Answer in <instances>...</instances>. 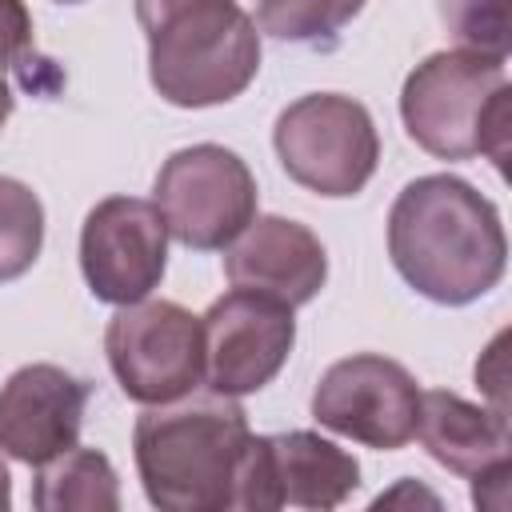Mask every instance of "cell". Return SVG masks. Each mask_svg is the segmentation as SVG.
Wrapping results in <instances>:
<instances>
[{
	"instance_id": "obj_1",
	"label": "cell",
	"mask_w": 512,
	"mask_h": 512,
	"mask_svg": "<svg viewBox=\"0 0 512 512\" xmlns=\"http://www.w3.org/2000/svg\"><path fill=\"white\" fill-rule=\"evenodd\" d=\"M388 256L408 288L444 308L488 296L508 268L496 204L460 176L432 172L400 188L388 208Z\"/></svg>"
},
{
	"instance_id": "obj_2",
	"label": "cell",
	"mask_w": 512,
	"mask_h": 512,
	"mask_svg": "<svg viewBox=\"0 0 512 512\" xmlns=\"http://www.w3.org/2000/svg\"><path fill=\"white\" fill-rule=\"evenodd\" d=\"M248 436L240 400L212 388L148 404L132 428L144 496L164 512H232Z\"/></svg>"
},
{
	"instance_id": "obj_3",
	"label": "cell",
	"mask_w": 512,
	"mask_h": 512,
	"mask_svg": "<svg viewBox=\"0 0 512 512\" xmlns=\"http://www.w3.org/2000/svg\"><path fill=\"white\" fill-rule=\"evenodd\" d=\"M148 80L176 108L236 100L260 72L256 20L236 0H136Z\"/></svg>"
},
{
	"instance_id": "obj_4",
	"label": "cell",
	"mask_w": 512,
	"mask_h": 512,
	"mask_svg": "<svg viewBox=\"0 0 512 512\" xmlns=\"http://www.w3.org/2000/svg\"><path fill=\"white\" fill-rule=\"evenodd\" d=\"M504 64L460 48L424 56L400 88L404 132L428 156H484L504 172L512 144V84Z\"/></svg>"
},
{
	"instance_id": "obj_5",
	"label": "cell",
	"mask_w": 512,
	"mask_h": 512,
	"mask_svg": "<svg viewBox=\"0 0 512 512\" xmlns=\"http://www.w3.org/2000/svg\"><path fill=\"white\" fill-rule=\"evenodd\" d=\"M280 168L308 192L356 196L380 164V132L372 112L340 92H308L292 100L272 128Z\"/></svg>"
},
{
	"instance_id": "obj_6",
	"label": "cell",
	"mask_w": 512,
	"mask_h": 512,
	"mask_svg": "<svg viewBox=\"0 0 512 512\" xmlns=\"http://www.w3.org/2000/svg\"><path fill=\"white\" fill-rule=\"evenodd\" d=\"M168 236L192 252L228 248L256 220V176L224 144H192L172 152L152 184Z\"/></svg>"
},
{
	"instance_id": "obj_7",
	"label": "cell",
	"mask_w": 512,
	"mask_h": 512,
	"mask_svg": "<svg viewBox=\"0 0 512 512\" xmlns=\"http://www.w3.org/2000/svg\"><path fill=\"white\" fill-rule=\"evenodd\" d=\"M108 368L136 404H168L204 384V324L176 300L124 304L104 328Z\"/></svg>"
},
{
	"instance_id": "obj_8",
	"label": "cell",
	"mask_w": 512,
	"mask_h": 512,
	"mask_svg": "<svg viewBox=\"0 0 512 512\" xmlns=\"http://www.w3.org/2000/svg\"><path fill=\"white\" fill-rule=\"evenodd\" d=\"M312 416L336 436H348L364 448L396 452L416 440L420 384L400 360L356 352L336 360L316 380Z\"/></svg>"
},
{
	"instance_id": "obj_9",
	"label": "cell",
	"mask_w": 512,
	"mask_h": 512,
	"mask_svg": "<svg viewBox=\"0 0 512 512\" xmlns=\"http://www.w3.org/2000/svg\"><path fill=\"white\" fill-rule=\"evenodd\" d=\"M168 268V224L152 200L108 196L80 228V272L96 300L136 304L160 288Z\"/></svg>"
},
{
	"instance_id": "obj_10",
	"label": "cell",
	"mask_w": 512,
	"mask_h": 512,
	"mask_svg": "<svg viewBox=\"0 0 512 512\" xmlns=\"http://www.w3.org/2000/svg\"><path fill=\"white\" fill-rule=\"evenodd\" d=\"M204 324V384L224 396H248L276 380L296 344V316L288 304L232 288L212 300Z\"/></svg>"
},
{
	"instance_id": "obj_11",
	"label": "cell",
	"mask_w": 512,
	"mask_h": 512,
	"mask_svg": "<svg viewBox=\"0 0 512 512\" xmlns=\"http://www.w3.org/2000/svg\"><path fill=\"white\" fill-rule=\"evenodd\" d=\"M88 380L60 364H24L0 384V452L20 464H44L80 444Z\"/></svg>"
},
{
	"instance_id": "obj_12",
	"label": "cell",
	"mask_w": 512,
	"mask_h": 512,
	"mask_svg": "<svg viewBox=\"0 0 512 512\" xmlns=\"http://www.w3.org/2000/svg\"><path fill=\"white\" fill-rule=\"evenodd\" d=\"M224 276L232 288L300 308L324 288L328 252L308 224L288 216H256L224 248Z\"/></svg>"
},
{
	"instance_id": "obj_13",
	"label": "cell",
	"mask_w": 512,
	"mask_h": 512,
	"mask_svg": "<svg viewBox=\"0 0 512 512\" xmlns=\"http://www.w3.org/2000/svg\"><path fill=\"white\" fill-rule=\"evenodd\" d=\"M416 440L428 448V456L436 464H444L448 472H456L472 484L508 476V468H512L508 412L472 404L444 388L420 392Z\"/></svg>"
},
{
	"instance_id": "obj_14",
	"label": "cell",
	"mask_w": 512,
	"mask_h": 512,
	"mask_svg": "<svg viewBox=\"0 0 512 512\" xmlns=\"http://www.w3.org/2000/svg\"><path fill=\"white\" fill-rule=\"evenodd\" d=\"M268 448V480L276 492V508H312L328 512L340 508L360 488V464L340 444L324 440L320 432L292 428L264 436Z\"/></svg>"
},
{
	"instance_id": "obj_15",
	"label": "cell",
	"mask_w": 512,
	"mask_h": 512,
	"mask_svg": "<svg viewBox=\"0 0 512 512\" xmlns=\"http://www.w3.org/2000/svg\"><path fill=\"white\" fill-rule=\"evenodd\" d=\"M32 504L40 512H116L120 476L104 452L72 444L68 452L36 464Z\"/></svg>"
},
{
	"instance_id": "obj_16",
	"label": "cell",
	"mask_w": 512,
	"mask_h": 512,
	"mask_svg": "<svg viewBox=\"0 0 512 512\" xmlns=\"http://www.w3.org/2000/svg\"><path fill=\"white\" fill-rule=\"evenodd\" d=\"M368 0H260L256 28L284 44L304 48H332L340 28L360 16Z\"/></svg>"
},
{
	"instance_id": "obj_17",
	"label": "cell",
	"mask_w": 512,
	"mask_h": 512,
	"mask_svg": "<svg viewBox=\"0 0 512 512\" xmlns=\"http://www.w3.org/2000/svg\"><path fill=\"white\" fill-rule=\"evenodd\" d=\"M44 248V204L12 176H0V284L20 280Z\"/></svg>"
},
{
	"instance_id": "obj_18",
	"label": "cell",
	"mask_w": 512,
	"mask_h": 512,
	"mask_svg": "<svg viewBox=\"0 0 512 512\" xmlns=\"http://www.w3.org/2000/svg\"><path fill=\"white\" fill-rule=\"evenodd\" d=\"M436 12L460 52L508 60L512 0H436Z\"/></svg>"
},
{
	"instance_id": "obj_19",
	"label": "cell",
	"mask_w": 512,
	"mask_h": 512,
	"mask_svg": "<svg viewBox=\"0 0 512 512\" xmlns=\"http://www.w3.org/2000/svg\"><path fill=\"white\" fill-rule=\"evenodd\" d=\"M32 48V16L24 0H0V76Z\"/></svg>"
},
{
	"instance_id": "obj_20",
	"label": "cell",
	"mask_w": 512,
	"mask_h": 512,
	"mask_svg": "<svg viewBox=\"0 0 512 512\" xmlns=\"http://www.w3.org/2000/svg\"><path fill=\"white\" fill-rule=\"evenodd\" d=\"M12 108H16V96H12V88H8V80L0 76V128L8 124V116H12Z\"/></svg>"
},
{
	"instance_id": "obj_21",
	"label": "cell",
	"mask_w": 512,
	"mask_h": 512,
	"mask_svg": "<svg viewBox=\"0 0 512 512\" xmlns=\"http://www.w3.org/2000/svg\"><path fill=\"white\" fill-rule=\"evenodd\" d=\"M12 508V476H8V464L0 460V512Z\"/></svg>"
},
{
	"instance_id": "obj_22",
	"label": "cell",
	"mask_w": 512,
	"mask_h": 512,
	"mask_svg": "<svg viewBox=\"0 0 512 512\" xmlns=\"http://www.w3.org/2000/svg\"><path fill=\"white\" fill-rule=\"evenodd\" d=\"M60 4H80V0H60Z\"/></svg>"
}]
</instances>
